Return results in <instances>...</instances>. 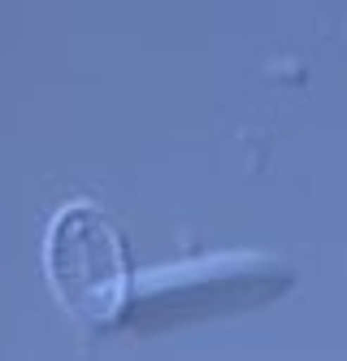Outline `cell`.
<instances>
[{"instance_id": "obj_1", "label": "cell", "mask_w": 347, "mask_h": 361, "mask_svg": "<svg viewBox=\"0 0 347 361\" xmlns=\"http://www.w3.org/2000/svg\"><path fill=\"white\" fill-rule=\"evenodd\" d=\"M44 270L57 300L92 326L122 318L130 300L126 240L92 200H70L52 214L44 235Z\"/></svg>"}]
</instances>
